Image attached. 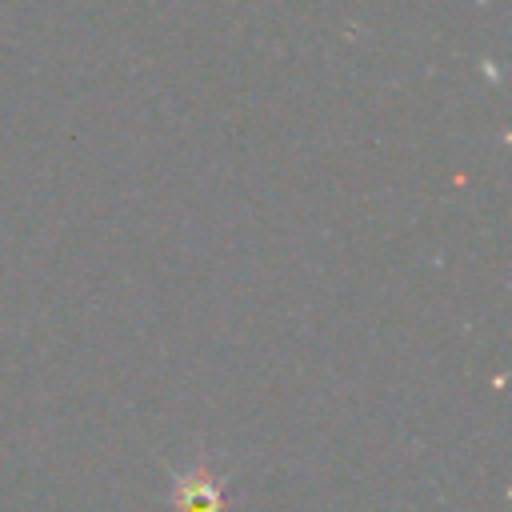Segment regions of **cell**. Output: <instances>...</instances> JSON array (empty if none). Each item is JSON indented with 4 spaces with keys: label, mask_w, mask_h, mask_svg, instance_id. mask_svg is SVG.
I'll return each instance as SVG.
<instances>
[{
    "label": "cell",
    "mask_w": 512,
    "mask_h": 512,
    "mask_svg": "<svg viewBox=\"0 0 512 512\" xmlns=\"http://www.w3.org/2000/svg\"><path fill=\"white\" fill-rule=\"evenodd\" d=\"M172 500H176V512H224L228 508L220 480L204 464H196L184 476H176V496Z\"/></svg>",
    "instance_id": "1"
}]
</instances>
